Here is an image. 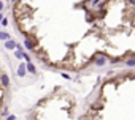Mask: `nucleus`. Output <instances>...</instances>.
Returning <instances> with one entry per match:
<instances>
[{"instance_id": "nucleus-3", "label": "nucleus", "mask_w": 135, "mask_h": 120, "mask_svg": "<svg viewBox=\"0 0 135 120\" xmlns=\"http://www.w3.org/2000/svg\"><path fill=\"white\" fill-rule=\"evenodd\" d=\"M5 47H6V49H14V47H16V43L14 41H6L5 43Z\"/></svg>"}, {"instance_id": "nucleus-1", "label": "nucleus", "mask_w": 135, "mask_h": 120, "mask_svg": "<svg viewBox=\"0 0 135 120\" xmlns=\"http://www.w3.org/2000/svg\"><path fill=\"white\" fill-rule=\"evenodd\" d=\"M10 85V78L6 74H2V87H8Z\"/></svg>"}, {"instance_id": "nucleus-8", "label": "nucleus", "mask_w": 135, "mask_h": 120, "mask_svg": "<svg viewBox=\"0 0 135 120\" xmlns=\"http://www.w3.org/2000/svg\"><path fill=\"white\" fill-rule=\"evenodd\" d=\"M0 19H2V14H0Z\"/></svg>"}, {"instance_id": "nucleus-9", "label": "nucleus", "mask_w": 135, "mask_h": 120, "mask_svg": "<svg viewBox=\"0 0 135 120\" xmlns=\"http://www.w3.org/2000/svg\"><path fill=\"white\" fill-rule=\"evenodd\" d=\"M14 2H16V0H14Z\"/></svg>"}, {"instance_id": "nucleus-7", "label": "nucleus", "mask_w": 135, "mask_h": 120, "mask_svg": "<svg viewBox=\"0 0 135 120\" xmlns=\"http://www.w3.org/2000/svg\"><path fill=\"white\" fill-rule=\"evenodd\" d=\"M2 8H3V3H2V2H0V10H2Z\"/></svg>"}, {"instance_id": "nucleus-2", "label": "nucleus", "mask_w": 135, "mask_h": 120, "mask_svg": "<svg viewBox=\"0 0 135 120\" xmlns=\"http://www.w3.org/2000/svg\"><path fill=\"white\" fill-rule=\"evenodd\" d=\"M18 76H26V65H21L18 68Z\"/></svg>"}, {"instance_id": "nucleus-4", "label": "nucleus", "mask_w": 135, "mask_h": 120, "mask_svg": "<svg viewBox=\"0 0 135 120\" xmlns=\"http://www.w3.org/2000/svg\"><path fill=\"white\" fill-rule=\"evenodd\" d=\"M0 40H5V41H8V40H10V35H8L6 32H0Z\"/></svg>"}, {"instance_id": "nucleus-5", "label": "nucleus", "mask_w": 135, "mask_h": 120, "mask_svg": "<svg viewBox=\"0 0 135 120\" xmlns=\"http://www.w3.org/2000/svg\"><path fill=\"white\" fill-rule=\"evenodd\" d=\"M27 70H29L30 73H35V66H33L32 63H27Z\"/></svg>"}, {"instance_id": "nucleus-6", "label": "nucleus", "mask_w": 135, "mask_h": 120, "mask_svg": "<svg viewBox=\"0 0 135 120\" xmlns=\"http://www.w3.org/2000/svg\"><path fill=\"white\" fill-rule=\"evenodd\" d=\"M14 119H16L14 115H10V117H8V120H14Z\"/></svg>"}]
</instances>
